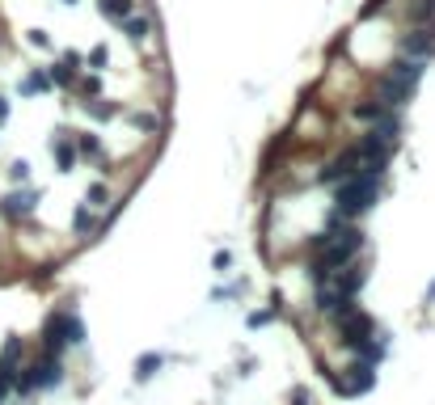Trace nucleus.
I'll list each match as a JSON object with an SVG mask.
<instances>
[{"mask_svg":"<svg viewBox=\"0 0 435 405\" xmlns=\"http://www.w3.org/2000/svg\"><path fill=\"white\" fill-rule=\"evenodd\" d=\"M157 363H161V359H152V355H148V359H140V376H152V368H157Z\"/></svg>","mask_w":435,"mask_h":405,"instance_id":"obj_2","label":"nucleus"},{"mask_svg":"<svg viewBox=\"0 0 435 405\" xmlns=\"http://www.w3.org/2000/svg\"><path fill=\"white\" fill-rule=\"evenodd\" d=\"M80 321L72 317V313H55L51 321H47V355H59L68 342H80Z\"/></svg>","mask_w":435,"mask_h":405,"instance_id":"obj_1","label":"nucleus"}]
</instances>
